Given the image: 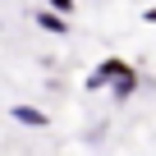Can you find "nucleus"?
<instances>
[{
	"instance_id": "nucleus-3",
	"label": "nucleus",
	"mask_w": 156,
	"mask_h": 156,
	"mask_svg": "<svg viewBox=\"0 0 156 156\" xmlns=\"http://www.w3.org/2000/svg\"><path fill=\"white\" fill-rule=\"evenodd\" d=\"M51 9H60V14H69V9H73V0H51Z\"/></svg>"
},
{
	"instance_id": "nucleus-2",
	"label": "nucleus",
	"mask_w": 156,
	"mask_h": 156,
	"mask_svg": "<svg viewBox=\"0 0 156 156\" xmlns=\"http://www.w3.org/2000/svg\"><path fill=\"white\" fill-rule=\"evenodd\" d=\"M37 23H41L46 32H64V19H55V14H37Z\"/></svg>"
},
{
	"instance_id": "nucleus-4",
	"label": "nucleus",
	"mask_w": 156,
	"mask_h": 156,
	"mask_svg": "<svg viewBox=\"0 0 156 156\" xmlns=\"http://www.w3.org/2000/svg\"><path fill=\"white\" fill-rule=\"evenodd\" d=\"M147 19H151V23H156V9H147Z\"/></svg>"
},
{
	"instance_id": "nucleus-1",
	"label": "nucleus",
	"mask_w": 156,
	"mask_h": 156,
	"mask_svg": "<svg viewBox=\"0 0 156 156\" xmlns=\"http://www.w3.org/2000/svg\"><path fill=\"white\" fill-rule=\"evenodd\" d=\"M9 115H14L19 124H32V129H41V124H46V115H41V110H32V106H14Z\"/></svg>"
}]
</instances>
